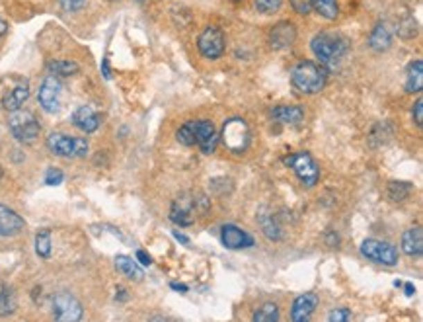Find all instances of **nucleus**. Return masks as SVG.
Instances as JSON below:
<instances>
[{
	"mask_svg": "<svg viewBox=\"0 0 423 322\" xmlns=\"http://www.w3.org/2000/svg\"><path fill=\"white\" fill-rule=\"evenodd\" d=\"M326 80H328V71L320 62L302 61L291 73V83L300 94L320 92L326 86Z\"/></svg>",
	"mask_w": 423,
	"mask_h": 322,
	"instance_id": "nucleus-1",
	"label": "nucleus"
},
{
	"mask_svg": "<svg viewBox=\"0 0 423 322\" xmlns=\"http://www.w3.org/2000/svg\"><path fill=\"white\" fill-rule=\"evenodd\" d=\"M207 209H209V199L203 194H182L172 203L170 219L180 227H189L196 223L197 213H205Z\"/></svg>",
	"mask_w": 423,
	"mask_h": 322,
	"instance_id": "nucleus-2",
	"label": "nucleus"
},
{
	"mask_svg": "<svg viewBox=\"0 0 423 322\" xmlns=\"http://www.w3.org/2000/svg\"><path fill=\"white\" fill-rule=\"evenodd\" d=\"M312 53L324 67H336L347 53V40L338 33H318L312 40Z\"/></svg>",
	"mask_w": 423,
	"mask_h": 322,
	"instance_id": "nucleus-3",
	"label": "nucleus"
},
{
	"mask_svg": "<svg viewBox=\"0 0 423 322\" xmlns=\"http://www.w3.org/2000/svg\"><path fill=\"white\" fill-rule=\"evenodd\" d=\"M8 127H10L14 139H18L20 143H33L40 137V131H42L35 115L31 112H24V110L12 112L10 119H8Z\"/></svg>",
	"mask_w": 423,
	"mask_h": 322,
	"instance_id": "nucleus-4",
	"label": "nucleus"
},
{
	"mask_svg": "<svg viewBox=\"0 0 423 322\" xmlns=\"http://www.w3.org/2000/svg\"><path fill=\"white\" fill-rule=\"evenodd\" d=\"M47 146L53 155L64 156V158H78L88 153V141L80 137H71L64 133H51L47 137Z\"/></svg>",
	"mask_w": 423,
	"mask_h": 322,
	"instance_id": "nucleus-5",
	"label": "nucleus"
},
{
	"mask_svg": "<svg viewBox=\"0 0 423 322\" xmlns=\"http://www.w3.org/2000/svg\"><path fill=\"white\" fill-rule=\"evenodd\" d=\"M285 164H289L295 174L299 176V180L307 187H312L318 184V178H320V170L316 167L314 158L309 153H297V155H291L289 158H285Z\"/></svg>",
	"mask_w": 423,
	"mask_h": 322,
	"instance_id": "nucleus-6",
	"label": "nucleus"
},
{
	"mask_svg": "<svg viewBox=\"0 0 423 322\" xmlns=\"http://www.w3.org/2000/svg\"><path fill=\"white\" fill-rule=\"evenodd\" d=\"M223 141L232 153H244L250 143V129L244 119H230L223 127Z\"/></svg>",
	"mask_w": 423,
	"mask_h": 322,
	"instance_id": "nucleus-7",
	"label": "nucleus"
},
{
	"mask_svg": "<svg viewBox=\"0 0 423 322\" xmlns=\"http://www.w3.org/2000/svg\"><path fill=\"white\" fill-rule=\"evenodd\" d=\"M361 254L369 260L382 266H396L398 264V250L392 244L377 239H367L361 244Z\"/></svg>",
	"mask_w": 423,
	"mask_h": 322,
	"instance_id": "nucleus-8",
	"label": "nucleus"
},
{
	"mask_svg": "<svg viewBox=\"0 0 423 322\" xmlns=\"http://www.w3.org/2000/svg\"><path fill=\"white\" fill-rule=\"evenodd\" d=\"M53 316L61 322H76L83 319V305L71 293H57L53 297Z\"/></svg>",
	"mask_w": 423,
	"mask_h": 322,
	"instance_id": "nucleus-9",
	"label": "nucleus"
},
{
	"mask_svg": "<svg viewBox=\"0 0 423 322\" xmlns=\"http://www.w3.org/2000/svg\"><path fill=\"white\" fill-rule=\"evenodd\" d=\"M61 94H62V84L59 80V76L49 74L45 76V80L42 83L40 94H37V100L45 112L49 114H57L61 110Z\"/></svg>",
	"mask_w": 423,
	"mask_h": 322,
	"instance_id": "nucleus-10",
	"label": "nucleus"
},
{
	"mask_svg": "<svg viewBox=\"0 0 423 322\" xmlns=\"http://www.w3.org/2000/svg\"><path fill=\"white\" fill-rule=\"evenodd\" d=\"M197 47L207 59H218L225 53V35H223V31L215 28V26L205 28L203 33L199 35V40H197Z\"/></svg>",
	"mask_w": 423,
	"mask_h": 322,
	"instance_id": "nucleus-11",
	"label": "nucleus"
},
{
	"mask_svg": "<svg viewBox=\"0 0 423 322\" xmlns=\"http://www.w3.org/2000/svg\"><path fill=\"white\" fill-rule=\"evenodd\" d=\"M193 127H196V143L199 145V149L205 155H213L218 145V135L215 125L211 124L209 119H199V121H193Z\"/></svg>",
	"mask_w": 423,
	"mask_h": 322,
	"instance_id": "nucleus-12",
	"label": "nucleus"
},
{
	"mask_svg": "<svg viewBox=\"0 0 423 322\" xmlns=\"http://www.w3.org/2000/svg\"><path fill=\"white\" fill-rule=\"evenodd\" d=\"M221 240L228 250H240L254 246V239L246 230H242L236 225H225L221 230Z\"/></svg>",
	"mask_w": 423,
	"mask_h": 322,
	"instance_id": "nucleus-13",
	"label": "nucleus"
},
{
	"mask_svg": "<svg viewBox=\"0 0 423 322\" xmlns=\"http://www.w3.org/2000/svg\"><path fill=\"white\" fill-rule=\"evenodd\" d=\"M297 40V28L291 22H281L277 26H273V30L269 33V43L273 49H287Z\"/></svg>",
	"mask_w": 423,
	"mask_h": 322,
	"instance_id": "nucleus-14",
	"label": "nucleus"
},
{
	"mask_svg": "<svg viewBox=\"0 0 423 322\" xmlns=\"http://www.w3.org/2000/svg\"><path fill=\"white\" fill-rule=\"evenodd\" d=\"M73 124L74 127H78L84 133H94L102 124V115L96 114L90 105H80V108L74 110Z\"/></svg>",
	"mask_w": 423,
	"mask_h": 322,
	"instance_id": "nucleus-15",
	"label": "nucleus"
},
{
	"mask_svg": "<svg viewBox=\"0 0 423 322\" xmlns=\"http://www.w3.org/2000/svg\"><path fill=\"white\" fill-rule=\"evenodd\" d=\"M26 227L24 219L14 209L0 205V237H14Z\"/></svg>",
	"mask_w": 423,
	"mask_h": 322,
	"instance_id": "nucleus-16",
	"label": "nucleus"
},
{
	"mask_svg": "<svg viewBox=\"0 0 423 322\" xmlns=\"http://www.w3.org/2000/svg\"><path fill=\"white\" fill-rule=\"evenodd\" d=\"M28 98H30V84L26 80H18L8 92L2 96V108L8 112H16V110H20L21 104Z\"/></svg>",
	"mask_w": 423,
	"mask_h": 322,
	"instance_id": "nucleus-17",
	"label": "nucleus"
},
{
	"mask_svg": "<svg viewBox=\"0 0 423 322\" xmlns=\"http://www.w3.org/2000/svg\"><path fill=\"white\" fill-rule=\"evenodd\" d=\"M318 307V295L316 293H304L295 299L293 303V311H291V316L295 322H304L309 321L310 314L314 312V309Z\"/></svg>",
	"mask_w": 423,
	"mask_h": 322,
	"instance_id": "nucleus-18",
	"label": "nucleus"
},
{
	"mask_svg": "<svg viewBox=\"0 0 423 322\" xmlns=\"http://www.w3.org/2000/svg\"><path fill=\"white\" fill-rule=\"evenodd\" d=\"M273 119L283 125H300L304 119V110L300 105H279L273 112Z\"/></svg>",
	"mask_w": 423,
	"mask_h": 322,
	"instance_id": "nucleus-19",
	"label": "nucleus"
},
{
	"mask_svg": "<svg viewBox=\"0 0 423 322\" xmlns=\"http://www.w3.org/2000/svg\"><path fill=\"white\" fill-rule=\"evenodd\" d=\"M402 248L408 256H422L423 252V232L420 227H413L404 232Z\"/></svg>",
	"mask_w": 423,
	"mask_h": 322,
	"instance_id": "nucleus-20",
	"label": "nucleus"
},
{
	"mask_svg": "<svg viewBox=\"0 0 423 322\" xmlns=\"http://www.w3.org/2000/svg\"><path fill=\"white\" fill-rule=\"evenodd\" d=\"M259 227L264 230V235L269 240H281L283 239V232H281V225H279L277 217L273 213H269L268 209H261L258 215Z\"/></svg>",
	"mask_w": 423,
	"mask_h": 322,
	"instance_id": "nucleus-21",
	"label": "nucleus"
},
{
	"mask_svg": "<svg viewBox=\"0 0 423 322\" xmlns=\"http://www.w3.org/2000/svg\"><path fill=\"white\" fill-rule=\"evenodd\" d=\"M392 43V30L388 24H377L371 33V47L374 51H386Z\"/></svg>",
	"mask_w": 423,
	"mask_h": 322,
	"instance_id": "nucleus-22",
	"label": "nucleus"
},
{
	"mask_svg": "<svg viewBox=\"0 0 423 322\" xmlns=\"http://www.w3.org/2000/svg\"><path fill=\"white\" fill-rule=\"evenodd\" d=\"M423 88V61H415L408 67L406 74V92H422Z\"/></svg>",
	"mask_w": 423,
	"mask_h": 322,
	"instance_id": "nucleus-23",
	"label": "nucleus"
},
{
	"mask_svg": "<svg viewBox=\"0 0 423 322\" xmlns=\"http://www.w3.org/2000/svg\"><path fill=\"white\" fill-rule=\"evenodd\" d=\"M115 268L121 271L123 276H127L129 280H143V270H141L139 264H137L133 258H129V256H117V258H115Z\"/></svg>",
	"mask_w": 423,
	"mask_h": 322,
	"instance_id": "nucleus-24",
	"label": "nucleus"
},
{
	"mask_svg": "<svg viewBox=\"0 0 423 322\" xmlns=\"http://www.w3.org/2000/svg\"><path fill=\"white\" fill-rule=\"evenodd\" d=\"M312 8L324 16L326 20H336L338 18V0H312Z\"/></svg>",
	"mask_w": 423,
	"mask_h": 322,
	"instance_id": "nucleus-25",
	"label": "nucleus"
},
{
	"mask_svg": "<svg viewBox=\"0 0 423 322\" xmlns=\"http://www.w3.org/2000/svg\"><path fill=\"white\" fill-rule=\"evenodd\" d=\"M49 71L55 76H73L78 73V65L69 59H59V61L49 62Z\"/></svg>",
	"mask_w": 423,
	"mask_h": 322,
	"instance_id": "nucleus-26",
	"label": "nucleus"
},
{
	"mask_svg": "<svg viewBox=\"0 0 423 322\" xmlns=\"http://www.w3.org/2000/svg\"><path fill=\"white\" fill-rule=\"evenodd\" d=\"M16 311V295L10 287H2L0 289V314L6 316Z\"/></svg>",
	"mask_w": 423,
	"mask_h": 322,
	"instance_id": "nucleus-27",
	"label": "nucleus"
},
{
	"mask_svg": "<svg viewBox=\"0 0 423 322\" xmlns=\"http://www.w3.org/2000/svg\"><path fill=\"white\" fill-rule=\"evenodd\" d=\"M35 252L42 258H49V254H51V232L49 230L43 229L35 235Z\"/></svg>",
	"mask_w": 423,
	"mask_h": 322,
	"instance_id": "nucleus-28",
	"label": "nucleus"
},
{
	"mask_svg": "<svg viewBox=\"0 0 423 322\" xmlns=\"http://www.w3.org/2000/svg\"><path fill=\"white\" fill-rule=\"evenodd\" d=\"M175 139H178V143H182L184 146L196 145V127H193V121H187V124L182 125L178 129V133H175Z\"/></svg>",
	"mask_w": 423,
	"mask_h": 322,
	"instance_id": "nucleus-29",
	"label": "nucleus"
},
{
	"mask_svg": "<svg viewBox=\"0 0 423 322\" xmlns=\"http://www.w3.org/2000/svg\"><path fill=\"white\" fill-rule=\"evenodd\" d=\"M254 321H256V322L279 321L277 305H273V303H266V305H264L261 309H258V311H256V314H254Z\"/></svg>",
	"mask_w": 423,
	"mask_h": 322,
	"instance_id": "nucleus-30",
	"label": "nucleus"
},
{
	"mask_svg": "<svg viewBox=\"0 0 423 322\" xmlns=\"http://www.w3.org/2000/svg\"><path fill=\"white\" fill-rule=\"evenodd\" d=\"M410 192H412L410 184H406V182H390L388 198L392 199V201H404V199L410 196Z\"/></svg>",
	"mask_w": 423,
	"mask_h": 322,
	"instance_id": "nucleus-31",
	"label": "nucleus"
},
{
	"mask_svg": "<svg viewBox=\"0 0 423 322\" xmlns=\"http://www.w3.org/2000/svg\"><path fill=\"white\" fill-rule=\"evenodd\" d=\"M256 2V8L261 14H273L281 8V2L283 0H254Z\"/></svg>",
	"mask_w": 423,
	"mask_h": 322,
	"instance_id": "nucleus-32",
	"label": "nucleus"
},
{
	"mask_svg": "<svg viewBox=\"0 0 423 322\" xmlns=\"http://www.w3.org/2000/svg\"><path fill=\"white\" fill-rule=\"evenodd\" d=\"M291 6L293 10L300 14V16H307L312 10V0H291Z\"/></svg>",
	"mask_w": 423,
	"mask_h": 322,
	"instance_id": "nucleus-33",
	"label": "nucleus"
},
{
	"mask_svg": "<svg viewBox=\"0 0 423 322\" xmlns=\"http://www.w3.org/2000/svg\"><path fill=\"white\" fill-rule=\"evenodd\" d=\"M62 172L59 170V168H49L47 170V174H45V184H49V186H59L62 182Z\"/></svg>",
	"mask_w": 423,
	"mask_h": 322,
	"instance_id": "nucleus-34",
	"label": "nucleus"
},
{
	"mask_svg": "<svg viewBox=\"0 0 423 322\" xmlns=\"http://www.w3.org/2000/svg\"><path fill=\"white\" fill-rule=\"evenodd\" d=\"M61 2V8L64 12H78L83 10L86 0H59Z\"/></svg>",
	"mask_w": 423,
	"mask_h": 322,
	"instance_id": "nucleus-35",
	"label": "nucleus"
},
{
	"mask_svg": "<svg viewBox=\"0 0 423 322\" xmlns=\"http://www.w3.org/2000/svg\"><path fill=\"white\" fill-rule=\"evenodd\" d=\"M353 316H351V312L347 311V309H334V311L330 312V316H328V321L330 322H347L351 321Z\"/></svg>",
	"mask_w": 423,
	"mask_h": 322,
	"instance_id": "nucleus-36",
	"label": "nucleus"
},
{
	"mask_svg": "<svg viewBox=\"0 0 423 322\" xmlns=\"http://www.w3.org/2000/svg\"><path fill=\"white\" fill-rule=\"evenodd\" d=\"M413 121L417 125L423 124V100L420 98L417 102H415V105H413Z\"/></svg>",
	"mask_w": 423,
	"mask_h": 322,
	"instance_id": "nucleus-37",
	"label": "nucleus"
},
{
	"mask_svg": "<svg viewBox=\"0 0 423 322\" xmlns=\"http://www.w3.org/2000/svg\"><path fill=\"white\" fill-rule=\"evenodd\" d=\"M137 260L141 262L143 266H150V264H153V258L146 254L145 250H139V252H137Z\"/></svg>",
	"mask_w": 423,
	"mask_h": 322,
	"instance_id": "nucleus-38",
	"label": "nucleus"
},
{
	"mask_svg": "<svg viewBox=\"0 0 423 322\" xmlns=\"http://www.w3.org/2000/svg\"><path fill=\"white\" fill-rule=\"evenodd\" d=\"M174 237H175V240H180V242H184V244H189V239H187L186 235H182V232L174 230Z\"/></svg>",
	"mask_w": 423,
	"mask_h": 322,
	"instance_id": "nucleus-39",
	"label": "nucleus"
},
{
	"mask_svg": "<svg viewBox=\"0 0 423 322\" xmlns=\"http://www.w3.org/2000/svg\"><path fill=\"white\" fill-rule=\"evenodd\" d=\"M102 71H103V76H105V78H110V76H112V73H110V65H107V59H103Z\"/></svg>",
	"mask_w": 423,
	"mask_h": 322,
	"instance_id": "nucleus-40",
	"label": "nucleus"
},
{
	"mask_svg": "<svg viewBox=\"0 0 423 322\" xmlns=\"http://www.w3.org/2000/svg\"><path fill=\"white\" fill-rule=\"evenodd\" d=\"M404 291H406V295H408V297H412L413 293H415V287H413L412 283H406V285H404Z\"/></svg>",
	"mask_w": 423,
	"mask_h": 322,
	"instance_id": "nucleus-41",
	"label": "nucleus"
},
{
	"mask_svg": "<svg viewBox=\"0 0 423 322\" xmlns=\"http://www.w3.org/2000/svg\"><path fill=\"white\" fill-rule=\"evenodd\" d=\"M172 289H175V291H187V285H184V283H172Z\"/></svg>",
	"mask_w": 423,
	"mask_h": 322,
	"instance_id": "nucleus-42",
	"label": "nucleus"
},
{
	"mask_svg": "<svg viewBox=\"0 0 423 322\" xmlns=\"http://www.w3.org/2000/svg\"><path fill=\"white\" fill-rule=\"evenodd\" d=\"M6 30H8V26H6V22L2 20V18H0V37H2V35H4V33H6Z\"/></svg>",
	"mask_w": 423,
	"mask_h": 322,
	"instance_id": "nucleus-43",
	"label": "nucleus"
},
{
	"mask_svg": "<svg viewBox=\"0 0 423 322\" xmlns=\"http://www.w3.org/2000/svg\"><path fill=\"white\" fill-rule=\"evenodd\" d=\"M236 2H238V0H236Z\"/></svg>",
	"mask_w": 423,
	"mask_h": 322,
	"instance_id": "nucleus-44",
	"label": "nucleus"
}]
</instances>
